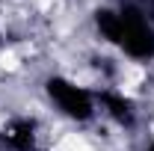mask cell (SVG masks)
Wrapping results in <instances>:
<instances>
[{
    "instance_id": "277c9868",
    "label": "cell",
    "mask_w": 154,
    "mask_h": 151,
    "mask_svg": "<svg viewBox=\"0 0 154 151\" xmlns=\"http://www.w3.org/2000/svg\"><path fill=\"white\" fill-rule=\"evenodd\" d=\"M6 139L15 145V148H30L33 145V125L30 122H18L6 131Z\"/></svg>"
},
{
    "instance_id": "7a4b0ae2",
    "label": "cell",
    "mask_w": 154,
    "mask_h": 151,
    "mask_svg": "<svg viewBox=\"0 0 154 151\" xmlns=\"http://www.w3.org/2000/svg\"><path fill=\"white\" fill-rule=\"evenodd\" d=\"M48 92H51V98L59 104V110L65 116H71L77 122H86V119L92 116V101H89V95L83 92V89H77L74 83H68V80H62V77H51V80H48Z\"/></svg>"
},
{
    "instance_id": "3957f363",
    "label": "cell",
    "mask_w": 154,
    "mask_h": 151,
    "mask_svg": "<svg viewBox=\"0 0 154 151\" xmlns=\"http://www.w3.org/2000/svg\"><path fill=\"white\" fill-rule=\"evenodd\" d=\"M95 24L98 30H101V36L110 39L119 45V39H122V18H119V12H110V9H101L95 15Z\"/></svg>"
},
{
    "instance_id": "5b68a950",
    "label": "cell",
    "mask_w": 154,
    "mask_h": 151,
    "mask_svg": "<svg viewBox=\"0 0 154 151\" xmlns=\"http://www.w3.org/2000/svg\"><path fill=\"white\" fill-rule=\"evenodd\" d=\"M104 104L110 107V113H113V119H119V122H125V125H131V119H134V113H131V104H128L125 98H119V95L107 92V95H104Z\"/></svg>"
},
{
    "instance_id": "8992f818",
    "label": "cell",
    "mask_w": 154,
    "mask_h": 151,
    "mask_svg": "<svg viewBox=\"0 0 154 151\" xmlns=\"http://www.w3.org/2000/svg\"><path fill=\"white\" fill-rule=\"evenodd\" d=\"M151 151H154V145H151Z\"/></svg>"
},
{
    "instance_id": "6da1fadb",
    "label": "cell",
    "mask_w": 154,
    "mask_h": 151,
    "mask_svg": "<svg viewBox=\"0 0 154 151\" xmlns=\"http://www.w3.org/2000/svg\"><path fill=\"white\" fill-rule=\"evenodd\" d=\"M122 18V39L119 45L136 59H151L154 57V30L148 27L145 15L136 6H125L119 12Z\"/></svg>"
}]
</instances>
